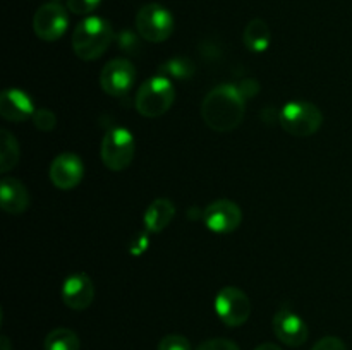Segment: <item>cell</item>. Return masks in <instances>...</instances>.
Wrapping results in <instances>:
<instances>
[{
	"label": "cell",
	"instance_id": "ba28073f",
	"mask_svg": "<svg viewBox=\"0 0 352 350\" xmlns=\"http://www.w3.org/2000/svg\"><path fill=\"white\" fill-rule=\"evenodd\" d=\"M69 16L58 2H48L38 7L33 17V30L40 40L57 41L67 31Z\"/></svg>",
	"mask_w": 352,
	"mask_h": 350
},
{
	"label": "cell",
	"instance_id": "30bf717a",
	"mask_svg": "<svg viewBox=\"0 0 352 350\" xmlns=\"http://www.w3.org/2000/svg\"><path fill=\"white\" fill-rule=\"evenodd\" d=\"M274 333L284 345L289 347H301L308 340V326L301 316L296 314L294 311L287 307H282L275 312L274 321Z\"/></svg>",
	"mask_w": 352,
	"mask_h": 350
},
{
	"label": "cell",
	"instance_id": "d4e9b609",
	"mask_svg": "<svg viewBox=\"0 0 352 350\" xmlns=\"http://www.w3.org/2000/svg\"><path fill=\"white\" fill-rule=\"evenodd\" d=\"M254 350H282V349L278 345H275V343H261V345H258Z\"/></svg>",
	"mask_w": 352,
	"mask_h": 350
},
{
	"label": "cell",
	"instance_id": "277c9868",
	"mask_svg": "<svg viewBox=\"0 0 352 350\" xmlns=\"http://www.w3.org/2000/svg\"><path fill=\"white\" fill-rule=\"evenodd\" d=\"M278 122L282 129L296 137L313 136L320 130L323 124V113L315 103L309 102H289L282 106L278 113Z\"/></svg>",
	"mask_w": 352,
	"mask_h": 350
},
{
	"label": "cell",
	"instance_id": "7c38bea8",
	"mask_svg": "<svg viewBox=\"0 0 352 350\" xmlns=\"http://www.w3.org/2000/svg\"><path fill=\"white\" fill-rule=\"evenodd\" d=\"M50 180L60 191H69L79 185L85 175L82 160L74 153H60L50 165Z\"/></svg>",
	"mask_w": 352,
	"mask_h": 350
},
{
	"label": "cell",
	"instance_id": "5b68a950",
	"mask_svg": "<svg viewBox=\"0 0 352 350\" xmlns=\"http://www.w3.org/2000/svg\"><path fill=\"white\" fill-rule=\"evenodd\" d=\"M102 161L109 170L120 172L131 165L136 154V141L134 136L124 127H113L103 136L102 141Z\"/></svg>",
	"mask_w": 352,
	"mask_h": 350
},
{
	"label": "cell",
	"instance_id": "52a82bcc",
	"mask_svg": "<svg viewBox=\"0 0 352 350\" xmlns=\"http://www.w3.org/2000/svg\"><path fill=\"white\" fill-rule=\"evenodd\" d=\"M215 312L229 328L243 326L251 316L250 297L237 287H223L215 297Z\"/></svg>",
	"mask_w": 352,
	"mask_h": 350
},
{
	"label": "cell",
	"instance_id": "8992f818",
	"mask_svg": "<svg viewBox=\"0 0 352 350\" xmlns=\"http://www.w3.org/2000/svg\"><path fill=\"white\" fill-rule=\"evenodd\" d=\"M136 30L143 40L162 43L174 31V17L167 7L160 3H144L136 14Z\"/></svg>",
	"mask_w": 352,
	"mask_h": 350
},
{
	"label": "cell",
	"instance_id": "6da1fadb",
	"mask_svg": "<svg viewBox=\"0 0 352 350\" xmlns=\"http://www.w3.org/2000/svg\"><path fill=\"white\" fill-rule=\"evenodd\" d=\"M246 113V96L239 86L220 84L205 96L201 103V117L215 132H230L241 126Z\"/></svg>",
	"mask_w": 352,
	"mask_h": 350
},
{
	"label": "cell",
	"instance_id": "44dd1931",
	"mask_svg": "<svg viewBox=\"0 0 352 350\" xmlns=\"http://www.w3.org/2000/svg\"><path fill=\"white\" fill-rule=\"evenodd\" d=\"M158 350H192L191 343L182 335H167L158 343Z\"/></svg>",
	"mask_w": 352,
	"mask_h": 350
},
{
	"label": "cell",
	"instance_id": "484cf974",
	"mask_svg": "<svg viewBox=\"0 0 352 350\" xmlns=\"http://www.w3.org/2000/svg\"><path fill=\"white\" fill-rule=\"evenodd\" d=\"M0 343H2V350H10V343L7 336H2V338H0Z\"/></svg>",
	"mask_w": 352,
	"mask_h": 350
},
{
	"label": "cell",
	"instance_id": "d6986e66",
	"mask_svg": "<svg viewBox=\"0 0 352 350\" xmlns=\"http://www.w3.org/2000/svg\"><path fill=\"white\" fill-rule=\"evenodd\" d=\"M45 350H79V336L69 328H55L47 335L43 342Z\"/></svg>",
	"mask_w": 352,
	"mask_h": 350
},
{
	"label": "cell",
	"instance_id": "cb8c5ba5",
	"mask_svg": "<svg viewBox=\"0 0 352 350\" xmlns=\"http://www.w3.org/2000/svg\"><path fill=\"white\" fill-rule=\"evenodd\" d=\"M311 350H347L346 343L337 336H323L322 340L315 343Z\"/></svg>",
	"mask_w": 352,
	"mask_h": 350
},
{
	"label": "cell",
	"instance_id": "9c48e42d",
	"mask_svg": "<svg viewBox=\"0 0 352 350\" xmlns=\"http://www.w3.org/2000/svg\"><path fill=\"white\" fill-rule=\"evenodd\" d=\"M136 81V67L127 58L107 62L100 74V86L110 96H122L131 91Z\"/></svg>",
	"mask_w": 352,
	"mask_h": 350
},
{
	"label": "cell",
	"instance_id": "5bb4252c",
	"mask_svg": "<svg viewBox=\"0 0 352 350\" xmlns=\"http://www.w3.org/2000/svg\"><path fill=\"white\" fill-rule=\"evenodd\" d=\"M34 103L23 89H6L0 95V115L9 122H24L34 113Z\"/></svg>",
	"mask_w": 352,
	"mask_h": 350
},
{
	"label": "cell",
	"instance_id": "7402d4cb",
	"mask_svg": "<svg viewBox=\"0 0 352 350\" xmlns=\"http://www.w3.org/2000/svg\"><path fill=\"white\" fill-rule=\"evenodd\" d=\"M102 0H67V9L76 16H86L98 9Z\"/></svg>",
	"mask_w": 352,
	"mask_h": 350
},
{
	"label": "cell",
	"instance_id": "603a6c76",
	"mask_svg": "<svg viewBox=\"0 0 352 350\" xmlns=\"http://www.w3.org/2000/svg\"><path fill=\"white\" fill-rule=\"evenodd\" d=\"M196 350H241L236 342L229 338H212L203 342Z\"/></svg>",
	"mask_w": 352,
	"mask_h": 350
},
{
	"label": "cell",
	"instance_id": "7a4b0ae2",
	"mask_svg": "<svg viewBox=\"0 0 352 350\" xmlns=\"http://www.w3.org/2000/svg\"><path fill=\"white\" fill-rule=\"evenodd\" d=\"M113 41L112 24L98 16H89L72 33V50L82 60H96Z\"/></svg>",
	"mask_w": 352,
	"mask_h": 350
},
{
	"label": "cell",
	"instance_id": "ffe728a7",
	"mask_svg": "<svg viewBox=\"0 0 352 350\" xmlns=\"http://www.w3.org/2000/svg\"><path fill=\"white\" fill-rule=\"evenodd\" d=\"M31 119H33L34 127H36L38 130H43V132H50L55 127V124H57V117H55V113L48 108L34 110Z\"/></svg>",
	"mask_w": 352,
	"mask_h": 350
},
{
	"label": "cell",
	"instance_id": "4316f807",
	"mask_svg": "<svg viewBox=\"0 0 352 350\" xmlns=\"http://www.w3.org/2000/svg\"><path fill=\"white\" fill-rule=\"evenodd\" d=\"M52 2H58V0H52Z\"/></svg>",
	"mask_w": 352,
	"mask_h": 350
},
{
	"label": "cell",
	"instance_id": "9a60e30c",
	"mask_svg": "<svg viewBox=\"0 0 352 350\" xmlns=\"http://www.w3.org/2000/svg\"><path fill=\"white\" fill-rule=\"evenodd\" d=\"M0 206L9 215H21L30 206V192L23 182L12 177H3L0 182Z\"/></svg>",
	"mask_w": 352,
	"mask_h": 350
},
{
	"label": "cell",
	"instance_id": "3957f363",
	"mask_svg": "<svg viewBox=\"0 0 352 350\" xmlns=\"http://www.w3.org/2000/svg\"><path fill=\"white\" fill-rule=\"evenodd\" d=\"M175 102V88L165 75L146 79L138 88L136 110L146 119H157L167 113Z\"/></svg>",
	"mask_w": 352,
	"mask_h": 350
},
{
	"label": "cell",
	"instance_id": "2e32d148",
	"mask_svg": "<svg viewBox=\"0 0 352 350\" xmlns=\"http://www.w3.org/2000/svg\"><path fill=\"white\" fill-rule=\"evenodd\" d=\"M175 206L170 199H155L144 213V229L151 233H160L174 220Z\"/></svg>",
	"mask_w": 352,
	"mask_h": 350
},
{
	"label": "cell",
	"instance_id": "8fae6325",
	"mask_svg": "<svg viewBox=\"0 0 352 350\" xmlns=\"http://www.w3.org/2000/svg\"><path fill=\"white\" fill-rule=\"evenodd\" d=\"M243 222V211L230 199L213 201L205 209V225L215 233H230L239 229Z\"/></svg>",
	"mask_w": 352,
	"mask_h": 350
},
{
	"label": "cell",
	"instance_id": "4fadbf2b",
	"mask_svg": "<svg viewBox=\"0 0 352 350\" xmlns=\"http://www.w3.org/2000/svg\"><path fill=\"white\" fill-rule=\"evenodd\" d=\"M95 299V285L86 273H72L62 285V301L72 311L89 307Z\"/></svg>",
	"mask_w": 352,
	"mask_h": 350
},
{
	"label": "cell",
	"instance_id": "e0dca14e",
	"mask_svg": "<svg viewBox=\"0 0 352 350\" xmlns=\"http://www.w3.org/2000/svg\"><path fill=\"white\" fill-rule=\"evenodd\" d=\"M243 41L244 45H246L248 50H251L253 54H263V51H267V48L270 47V27H268V24L265 23L263 19L250 21L248 26L244 27Z\"/></svg>",
	"mask_w": 352,
	"mask_h": 350
},
{
	"label": "cell",
	"instance_id": "ac0fdd59",
	"mask_svg": "<svg viewBox=\"0 0 352 350\" xmlns=\"http://www.w3.org/2000/svg\"><path fill=\"white\" fill-rule=\"evenodd\" d=\"M0 146H2L0 148V172L7 174L19 161V143L9 130L2 129V132H0Z\"/></svg>",
	"mask_w": 352,
	"mask_h": 350
}]
</instances>
